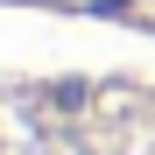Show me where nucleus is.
Wrapping results in <instances>:
<instances>
[{
  "mask_svg": "<svg viewBox=\"0 0 155 155\" xmlns=\"http://www.w3.org/2000/svg\"><path fill=\"white\" fill-rule=\"evenodd\" d=\"M0 155H155V78L120 57L0 42Z\"/></svg>",
  "mask_w": 155,
  "mask_h": 155,
  "instance_id": "obj_1",
  "label": "nucleus"
}]
</instances>
